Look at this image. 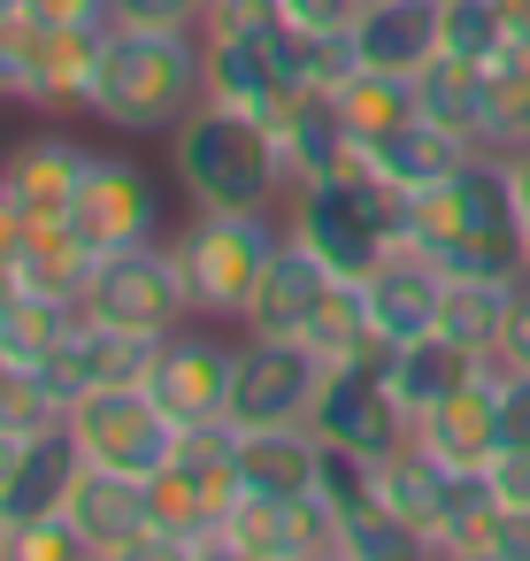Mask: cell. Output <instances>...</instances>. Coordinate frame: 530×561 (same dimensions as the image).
<instances>
[{
  "instance_id": "14",
  "label": "cell",
  "mask_w": 530,
  "mask_h": 561,
  "mask_svg": "<svg viewBox=\"0 0 530 561\" xmlns=\"http://www.w3.org/2000/svg\"><path fill=\"white\" fill-rule=\"evenodd\" d=\"M154 346H162V339H147V331H124V323H101V316H78L70 339H62L39 369H47V385H55L62 400H78V392H101V385H147Z\"/></svg>"
},
{
  "instance_id": "8",
  "label": "cell",
  "mask_w": 530,
  "mask_h": 561,
  "mask_svg": "<svg viewBox=\"0 0 530 561\" xmlns=\"http://www.w3.org/2000/svg\"><path fill=\"white\" fill-rule=\"evenodd\" d=\"M85 316L124 323V331H147V339L185 331V323H193V293H185L177 247H170V239H147V247H116V254H101L93 293H85Z\"/></svg>"
},
{
  "instance_id": "35",
  "label": "cell",
  "mask_w": 530,
  "mask_h": 561,
  "mask_svg": "<svg viewBox=\"0 0 530 561\" xmlns=\"http://www.w3.org/2000/svg\"><path fill=\"white\" fill-rule=\"evenodd\" d=\"M507 47H515L507 0H438V55H453L469 70H492Z\"/></svg>"
},
{
  "instance_id": "20",
  "label": "cell",
  "mask_w": 530,
  "mask_h": 561,
  "mask_svg": "<svg viewBox=\"0 0 530 561\" xmlns=\"http://www.w3.org/2000/svg\"><path fill=\"white\" fill-rule=\"evenodd\" d=\"M361 293H369V316H377L384 354H392L400 339L438 331V308H446V270H438L423 247H400L384 270H369V277H361Z\"/></svg>"
},
{
  "instance_id": "33",
  "label": "cell",
  "mask_w": 530,
  "mask_h": 561,
  "mask_svg": "<svg viewBox=\"0 0 530 561\" xmlns=\"http://www.w3.org/2000/svg\"><path fill=\"white\" fill-rule=\"evenodd\" d=\"M507 308H515V285H499V277H446L438 331L492 362V354H499V331H507Z\"/></svg>"
},
{
  "instance_id": "43",
  "label": "cell",
  "mask_w": 530,
  "mask_h": 561,
  "mask_svg": "<svg viewBox=\"0 0 530 561\" xmlns=\"http://www.w3.org/2000/svg\"><path fill=\"white\" fill-rule=\"evenodd\" d=\"M492 369H530V277L515 285V308H507V331H499Z\"/></svg>"
},
{
  "instance_id": "23",
  "label": "cell",
  "mask_w": 530,
  "mask_h": 561,
  "mask_svg": "<svg viewBox=\"0 0 530 561\" xmlns=\"http://www.w3.org/2000/svg\"><path fill=\"white\" fill-rule=\"evenodd\" d=\"M85 469H93V461H85V446L70 438V423L47 431V438H32L24 461H16V477H9V492H0V530L39 523V515H70V492H78Z\"/></svg>"
},
{
  "instance_id": "42",
  "label": "cell",
  "mask_w": 530,
  "mask_h": 561,
  "mask_svg": "<svg viewBox=\"0 0 530 561\" xmlns=\"http://www.w3.org/2000/svg\"><path fill=\"white\" fill-rule=\"evenodd\" d=\"M484 484H492L499 507H530V446H499L484 461Z\"/></svg>"
},
{
  "instance_id": "3",
  "label": "cell",
  "mask_w": 530,
  "mask_h": 561,
  "mask_svg": "<svg viewBox=\"0 0 530 561\" xmlns=\"http://www.w3.org/2000/svg\"><path fill=\"white\" fill-rule=\"evenodd\" d=\"M208 101V55L200 32H154V24H108L101 70H93V124L131 139H170Z\"/></svg>"
},
{
  "instance_id": "48",
  "label": "cell",
  "mask_w": 530,
  "mask_h": 561,
  "mask_svg": "<svg viewBox=\"0 0 530 561\" xmlns=\"http://www.w3.org/2000/svg\"><path fill=\"white\" fill-rule=\"evenodd\" d=\"M16 300V262H0V308Z\"/></svg>"
},
{
  "instance_id": "18",
  "label": "cell",
  "mask_w": 530,
  "mask_h": 561,
  "mask_svg": "<svg viewBox=\"0 0 530 561\" xmlns=\"http://www.w3.org/2000/svg\"><path fill=\"white\" fill-rule=\"evenodd\" d=\"M32 24H39V16H32ZM101 39H108V24H39V55H32L24 108H39V116H93Z\"/></svg>"
},
{
  "instance_id": "21",
  "label": "cell",
  "mask_w": 530,
  "mask_h": 561,
  "mask_svg": "<svg viewBox=\"0 0 530 561\" xmlns=\"http://www.w3.org/2000/svg\"><path fill=\"white\" fill-rule=\"evenodd\" d=\"M269 124H277V139H285L292 185L361 162V154H354V131H346V116H338V85H300V93H285Z\"/></svg>"
},
{
  "instance_id": "39",
  "label": "cell",
  "mask_w": 530,
  "mask_h": 561,
  "mask_svg": "<svg viewBox=\"0 0 530 561\" xmlns=\"http://www.w3.org/2000/svg\"><path fill=\"white\" fill-rule=\"evenodd\" d=\"M32 55H39V24L32 16H0V101H24Z\"/></svg>"
},
{
  "instance_id": "11",
  "label": "cell",
  "mask_w": 530,
  "mask_h": 561,
  "mask_svg": "<svg viewBox=\"0 0 530 561\" xmlns=\"http://www.w3.org/2000/svg\"><path fill=\"white\" fill-rule=\"evenodd\" d=\"M231 377H239V346L223 331H170L154 346V369H147V392L177 415V431L193 423H231Z\"/></svg>"
},
{
  "instance_id": "10",
  "label": "cell",
  "mask_w": 530,
  "mask_h": 561,
  "mask_svg": "<svg viewBox=\"0 0 530 561\" xmlns=\"http://www.w3.org/2000/svg\"><path fill=\"white\" fill-rule=\"evenodd\" d=\"M323 377H331V362H323L308 339H262V331H246V339H239V377H231V423H239V431H262V423H315Z\"/></svg>"
},
{
  "instance_id": "32",
  "label": "cell",
  "mask_w": 530,
  "mask_h": 561,
  "mask_svg": "<svg viewBox=\"0 0 530 561\" xmlns=\"http://www.w3.org/2000/svg\"><path fill=\"white\" fill-rule=\"evenodd\" d=\"M308 346H315L323 362H377V354H384V331H377V316H369L361 277H331V293H323V308H315V323H308Z\"/></svg>"
},
{
  "instance_id": "29",
  "label": "cell",
  "mask_w": 530,
  "mask_h": 561,
  "mask_svg": "<svg viewBox=\"0 0 530 561\" xmlns=\"http://www.w3.org/2000/svg\"><path fill=\"white\" fill-rule=\"evenodd\" d=\"M384 369H392V385H400L407 415H423L430 400H446L453 385H469V377L484 369V354H469V346H461V339H446V331H423V339H400V346L384 354Z\"/></svg>"
},
{
  "instance_id": "41",
  "label": "cell",
  "mask_w": 530,
  "mask_h": 561,
  "mask_svg": "<svg viewBox=\"0 0 530 561\" xmlns=\"http://www.w3.org/2000/svg\"><path fill=\"white\" fill-rule=\"evenodd\" d=\"M269 9H277L300 39H315V32H354L361 0H269Z\"/></svg>"
},
{
  "instance_id": "1",
  "label": "cell",
  "mask_w": 530,
  "mask_h": 561,
  "mask_svg": "<svg viewBox=\"0 0 530 561\" xmlns=\"http://www.w3.org/2000/svg\"><path fill=\"white\" fill-rule=\"evenodd\" d=\"M170 178L193 208H223V216H277L292 201V162L277 124L216 93L170 131Z\"/></svg>"
},
{
  "instance_id": "15",
  "label": "cell",
  "mask_w": 530,
  "mask_h": 561,
  "mask_svg": "<svg viewBox=\"0 0 530 561\" xmlns=\"http://www.w3.org/2000/svg\"><path fill=\"white\" fill-rule=\"evenodd\" d=\"M415 438H423L446 469L484 477V461L507 446V431H499V369L484 362L469 385H453L446 400H430V408L415 415Z\"/></svg>"
},
{
  "instance_id": "26",
  "label": "cell",
  "mask_w": 530,
  "mask_h": 561,
  "mask_svg": "<svg viewBox=\"0 0 530 561\" xmlns=\"http://www.w3.org/2000/svg\"><path fill=\"white\" fill-rule=\"evenodd\" d=\"M377 484H384V507L415 530V546L446 523V500H453V484H461V469H446L423 438H407L400 454H384L377 461Z\"/></svg>"
},
{
  "instance_id": "9",
  "label": "cell",
  "mask_w": 530,
  "mask_h": 561,
  "mask_svg": "<svg viewBox=\"0 0 530 561\" xmlns=\"http://www.w3.org/2000/svg\"><path fill=\"white\" fill-rule=\"evenodd\" d=\"M315 431H323V446L361 454V461H384V454H400L415 438V415H407L384 354L377 362H331L323 400H315Z\"/></svg>"
},
{
  "instance_id": "25",
  "label": "cell",
  "mask_w": 530,
  "mask_h": 561,
  "mask_svg": "<svg viewBox=\"0 0 530 561\" xmlns=\"http://www.w3.org/2000/svg\"><path fill=\"white\" fill-rule=\"evenodd\" d=\"M354 47L369 70H423L438 55V0H361Z\"/></svg>"
},
{
  "instance_id": "19",
  "label": "cell",
  "mask_w": 530,
  "mask_h": 561,
  "mask_svg": "<svg viewBox=\"0 0 530 561\" xmlns=\"http://www.w3.org/2000/svg\"><path fill=\"white\" fill-rule=\"evenodd\" d=\"M70 515H78V530L93 538V561L162 553V538H154V515H147V484H139V477L85 469V477H78V492H70Z\"/></svg>"
},
{
  "instance_id": "4",
  "label": "cell",
  "mask_w": 530,
  "mask_h": 561,
  "mask_svg": "<svg viewBox=\"0 0 530 561\" xmlns=\"http://www.w3.org/2000/svg\"><path fill=\"white\" fill-rule=\"evenodd\" d=\"M285 231L300 247H315L338 277H369V270H384L407 247V193H392L369 162H346L331 178L292 185Z\"/></svg>"
},
{
  "instance_id": "49",
  "label": "cell",
  "mask_w": 530,
  "mask_h": 561,
  "mask_svg": "<svg viewBox=\"0 0 530 561\" xmlns=\"http://www.w3.org/2000/svg\"><path fill=\"white\" fill-rule=\"evenodd\" d=\"M522 277H530V216H522Z\"/></svg>"
},
{
  "instance_id": "45",
  "label": "cell",
  "mask_w": 530,
  "mask_h": 561,
  "mask_svg": "<svg viewBox=\"0 0 530 561\" xmlns=\"http://www.w3.org/2000/svg\"><path fill=\"white\" fill-rule=\"evenodd\" d=\"M24 239H32V216H24V201H16L9 185H0V262H16Z\"/></svg>"
},
{
  "instance_id": "40",
  "label": "cell",
  "mask_w": 530,
  "mask_h": 561,
  "mask_svg": "<svg viewBox=\"0 0 530 561\" xmlns=\"http://www.w3.org/2000/svg\"><path fill=\"white\" fill-rule=\"evenodd\" d=\"M116 24H154V32H200L216 0H108Z\"/></svg>"
},
{
  "instance_id": "50",
  "label": "cell",
  "mask_w": 530,
  "mask_h": 561,
  "mask_svg": "<svg viewBox=\"0 0 530 561\" xmlns=\"http://www.w3.org/2000/svg\"><path fill=\"white\" fill-rule=\"evenodd\" d=\"M254 9H269V0H254Z\"/></svg>"
},
{
  "instance_id": "27",
  "label": "cell",
  "mask_w": 530,
  "mask_h": 561,
  "mask_svg": "<svg viewBox=\"0 0 530 561\" xmlns=\"http://www.w3.org/2000/svg\"><path fill=\"white\" fill-rule=\"evenodd\" d=\"M93 270H101V254L78 239V224H32V239L16 254V285L39 300H62V308H85Z\"/></svg>"
},
{
  "instance_id": "38",
  "label": "cell",
  "mask_w": 530,
  "mask_h": 561,
  "mask_svg": "<svg viewBox=\"0 0 530 561\" xmlns=\"http://www.w3.org/2000/svg\"><path fill=\"white\" fill-rule=\"evenodd\" d=\"M0 553L9 561H93V538L78 530V515H39V523L0 530Z\"/></svg>"
},
{
  "instance_id": "16",
  "label": "cell",
  "mask_w": 530,
  "mask_h": 561,
  "mask_svg": "<svg viewBox=\"0 0 530 561\" xmlns=\"http://www.w3.org/2000/svg\"><path fill=\"white\" fill-rule=\"evenodd\" d=\"M85 170H93V147L70 139V131H24L0 162V185L24 201L32 224H70L78 193H85Z\"/></svg>"
},
{
  "instance_id": "44",
  "label": "cell",
  "mask_w": 530,
  "mask_h": 561,
  "mask_svg": "<svg viewBox=\"0 0 530 561\" xmlns=\"http://www.w3.org/2000/svg\"><path fill=\"white\" fill-rule=\"evenodd\" d=\"M499 431L507 446H530V369H499Z\"/></svg>"
},
{
  "instance_id": "6",
  "label": "cell",
  "mask_w": 530,
  "mask_h": 561,
  "mask_svg": "<svg viewBox=\"0 0 530 561\" xmlns=\"http://www.w3.org/2000/svg\"><path fill=\"white\" fill-rule=\"evenodd\" d=\"M277 239H285L277 216L193 208V224L170 239V247H177V270H185V293H193V316H200V323H246L254 285H262Z\"/></svg>"
},
{
  "instance_id": "28",
  "label": "cell",
  "mask_w": 530,
  "mask_h": 561,
  "mask_svg": "<svg viewBox=\"0 0 530 561\" xmlns=\"http://www.w3.org/2000/svg\"><path fill=\"white\" fill-rule=\"evenodd\" d=\"M147 515H154L162 553H216V523H223V507H216V492H208L185 461H170V469L147 477Z\"/></svg>"
},
{
  "instance_id": "22",
  "label": "cell",
  "mask_w": 530,
  "mask_h": 561,
  "mask_svg": "<svg viewBox=\"0 0 530 561\" xmlns=\"http://www.w3.org/2000/svg\"><path fill=\"white\" fill-rule=\"evenodd\" d=\"M239 484L269 500H308L323 484V431L315 423H262L239 431Z\"/></svg>"
},
{
  "instance_id": "30",
  "label": "cell",
  "mask_w": 530,
  "mask_h": 561,
  "mask_svg": "<svg viewBox=\"0 0 530 561\" xmlns=\"http://www.w3.org/2000/svg\"><path fill=\"white\" fill-rule=\"evenodd\" d=\"M415 116L461 131L469 147H484V70H469V62H453V55H430V62L415 70Z\"/></svg>"
},
{
  "instance_id": "2",
  "label": "cell",
  "mask_w": 530,
  "mask_h": 561,
  "mask_svg": "<svg viewBox=\"0 0 530 561\" xmlns=\"http://www.w3.org/2000/svg\"><path fill=\"white\" fill-rule=\"evenodd\" d=\"M407 247H423L446 277L522 285V201H515L507 154L476 147L446 185L407 193Z\"/></svg>"
},
{
  "instance_id": "17",
  "label": "cell",
  "mask_w": 530,
  "mask_h": 561,
  "mask_svg": "<svg viewBox=\"0 0 530 561\" xmlns=\"http://www.w3.org/2000/svg\"><path fill=\"white\" fill-rule=\"evenodd\" d=\"M331 277H338V270H331L315 247H300V239L285 231L277 254H269V270H262V285H254V308H246L239 331H262V339H308V323H315Z\"/></svg>"
},
{
  "instance_id": "12",
  "label": "cell",
  "mask_w": 530,
  "mask_h": 561,
  "mask_svg": "<svg viewBox=\"0 0 530 561\" xmlns=\"http://www.w3.org/2000/svg\"><path fill=\"white\" fill-rule=\"evenodd\" d=\"M216 553L231 561H300V553H338V515L323 507V492L308 500H269V492H239L216 523Z\"/></svg>"
},
{
  "instance_id": "5",
  "label": "cell",
  "mask_w": 530,
  "mask_h": 561,
  "mask_svg": "<svg viewBox=\"0 0 530 561\" xmlns=\"http://www.w3.org/2000/svg\"><path fill=\"white\" fill-rule=\"evenodd\" d=\"M200 55H208V93L262 116H277V101L308 85L300 32L277 9H254V0H216L200 24Z\"/></svg>"
},
{
  "instance_id": "46",
  "label": "cell",
  "mask_w": 530,
  "mask_h": 561,
  "mask_svg": "<svg viewBox=\"0 0 530 561\" xmlns=\"http://www.w3.org/2000/svg\"><path fill=\"white\" fill-rule=\"evenodd\" d=\"M24 446H32V438H9V431H0V492H9V477H16V461H24Z\"/></svg>"
},
{
  "instance_id": "13",
  "label": "cell",
  "mask_w": 530,
  "mask_h": 561,
  "mask_svg": "<svg viewBox=\"0 0 530 561\" xmlns=\"http://www.w3.org/2000/svg\"><path fill=\"white\" fill-rule=\"evenodd\" d=\"M70 224H78V239H85L93 254L147 247V239H162V193H154V178H147L139 162H124V154H93Z\"/></svg>"
},
{
  "instance_id": "47",
  "label": "cell",
  "mask_w": 530,
  "mask_h": 561,
  "mask_svg": "<svg viewBox=\"0 0 530 561\" xmlns=\"http://www.w3.org/2000/svg\"><path fill=\"white\" fill-rule=\"evenodd\" d=\"M507 24H515V39H530V0H507Z\"/></svg>"
},
{
  "instance_id": "31",
  "label": "cell",
  "mask_w": 530,
  "mask_h": 561,
  "mask_svg": "<svg viewBox=\"0 0 530 561\" xmlns=\"http://www.w3.org/2000/svg\"><path fill=\"white\" fill-rule=\"evenodd\" d=\"M338 116H346V131H354V154L361 147H377L384 131H400L407 116H415V78L407 70H354L346 85H338Z\"/></svg>"
},
{
  "instance_id": "7",
  "label": "cell",
  "mask_w": 530,
  "mask_h": 561,
  "mask_svg": "<svg viewBox=\"0 0 530 561\" xmlns=\"http://www.w3.org/2000/svg\"><path fill=\"white\" fill-rule=\"evenodd\" d=\"M70 438L85 446V461L93 469H108V477H154V469H170L177 461V415L147 392V385H101V392H78L70 400Z\"/></svg>"
},
{
  "instance_id": "36",
  "label": "cell",
  "mask_w": 530,
  "mask_h": 561,
  "mask_svg": "<svg viewBox=\"0 0 530 561\" xmlns=\"http://www.w3.org/2000/svg\"><path fill=\"white\" fill-rule=\"evenodd\" d=\"M62 415H70V400L47 385L39 362H0V431L9 438H47V431H62Z\"/></svg>"
},
{
  "instance_id": "37",
  "label": "cell",
  "mask_w": 530,
  "mask_h": 561,
  "mask_svg": "<svg viewBox=\"0 0 530 561\" xmlns=\"http://www.w3.org/2000/svg\"><path fill=\"white\" fill-rule=\"evenodd\" d=\"M78 316H85V308H62V300H39V293L16 285V300L0 308V362H47V354L70 339Z\"/></svg>"
},
{
  "instance_id": "24",
  "label": "cell",
  "mask_w": 530,
  "mask_h": 561,
  "mask_svg": "<svg viewBox=\"0 0 530 561\" xmlns=\"http://www.w3.org/2000/svg\"><path fill=\"white\" fill-rule=\"evenodd\" d=\"M469 154H476V147H469L461 131L430 124V116H407L400 131H384L377 147H361V162H369L392 193H430V185H446Z\"/></svg>"
},
{
  "instance_id": "34",
  "label": "cell",
  "mask_w": 530,
  "mask_h": 561,
  "mask_svg": "<svg viewBox=\"0 0 530 561\" xmlns=\"http://www.w3.org/2000/svg\"><path fill=\"white\" fill-rule=\"evenodd\" d=\"M484 147H492V154L530 147V39H515V47L484 70Z\"/></svg>"
}]
</instances>
